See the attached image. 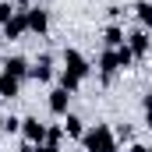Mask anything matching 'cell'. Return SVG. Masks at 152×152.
I'll use <instances>...</instances> for the list:
<instances>
[{
    "mask_svg": "<svg viewBox=\"0 0 152 152\" xmlns=\"http://www.w3.org/2000/svg\"><path fill=\"white\" fill-rule=\"evenodd\" d=\"M36 152H60V149H57V145H50V142H46V145H36Z\"/></svg>",
    "mask_w": 152,
    "mask_h": 152,
    "instance_id": "obj_17",
    "label": "cell"
},
{
    "mask_svg": "<svg viewBox=\"0 0 152 152\" xmlns=\"http://www.w3.org/2000/svg\"><path fill=\"white\" fill-rule=\"evenodd\" d=\"M11 18H14V7H11V4H0V21H4V25H7V21H11Z\"/></svg>",
    "mask_w": 152,
    "mask_h": 152,
    "instance_id": "obj_15",
    "label": "cell"
},
{
    "mask_svg": "<svg viewBox=\"0 0 152 152\" xmlns=\"http://www.w3.org/2000/svg\"><path fill=\"white\" fill-rule=\"evenodd\" d=\"M64 131H67V134H85V131H81V120H78V117H71V113H67V124H64Z\"/></svg>",
    "mask_w": 152,
    "mask_h": 152,
    "instance_id": "obj_14",
    "label": "cell"
},
{
    "mask_svg": "<svg viewBox=\"0 0 152 152\" xmlns=\"http://www.w3.org/2000/svg\"><path fill=\"white\" fill-rule=\"evenodd\" d=\"M4 131H21V120H14V117H4Z\"/></svg>",
    "mask_w": 152,
    "mask_h": 152,
    "instance_id": "obj_16",
    "label": "cell"
},
{
    "mask_svg": "<svg viewBox=\"0 0 152 152\" xmlns=\"http://www.w3.org/2000/svg\"><path fill=\"white\" fill-rule=\"evenodd\" d=\"M25 18H28V32H46V11H39V7H28L25 11Z\"/></svg>",
    "mask_w": 152,
    "mask_h": 152,
    "instance_id": "obj_7",
    "label": "cell"
},
{
    "mask_svg": "<svg viewBox=\"0 0 152 152\" xmlns=\"http://www.w3.org/2000/svg\"><path fill=\"white\" fill-rule=\"evenodd\" d=\"M88 75V60L78 53V50H64V75H60V88L75 92L78 81Z\"/></svg>",
    "mask_w": 152,
    "mask_h": 152,
    "instance_id": "obj_1",
    "label": "cell"
},
{
    "mask_svg": "<svg viewBox=\"0 0 152 152\" xmlns=\"http://www.w3.org/2000/svg\"><path fill=\"white\" fill-rule=\"evenodd\" d=\"M21 32H28V18H25V11H14V18L4 25V36L14 39V36H21Z\"/></svg>",
    "mask_w": 152,
    "mask_h": 152,
    "instance_id": "obj_4",
    "label": "cell"
},
{
    "mask_svg": "<svg viewBox=\"0 0 152 152\" xmlns=\"http://www.w3.org/2000/svg\"><path fill=\"white\" fill-rule=\"evenodd\" d=\"M0 127H4V117H0Z\"/></svg>",
    "mask_w": 152,
    "mask_h": 152,
    "instance_id": "obj_20",
    "label": "cell"
},
{
    "mask_svg": "<svg viewBox=\"0 0 152 152\" xmlns=\"http://www.w3.org/2000/svg\"><path fill=\"white\" fill-rule=\"evenodd\" d=\"M127 152H149V149H142V145H131V149H127Z\"/></svg>",
    "mask_w": 152,
    "mask_h": 152,
    "instance_id": "obj_18",
    "label": "cell"
},
{
    "mask_svg": "<svg viewBox=\"0 0 152 152\" xmlns=\"http://www.w3.org/2000/svg\"><path fill=\"white\" fill-rule=\"evenodd\" d=\"M4 75H14V78H25V75H28V64H25V57H11V60L4 64Z\"/></svg>",
    "mask_w": 152,
    "mask_h": 152,
    "instance_id": "obj_11",
    "label": "cell"
},
{
    "mask_svg": "<svg viewBox=\"0 0 152 152\" xmlns=\"http://www.w3.org/2000/svg\"><path fill=\"white\" fill-rule=\"evenodd\" d=\"M85 149L88 152H117V138L106 124H96L92 131H85Z\"/></svg>",
    "mask_w": 152,
    "mask_h": 152,
    "instance_id": "obj_2",
    "label": "cell"
},
{
    "mask_svg": "<svg viewBox=\"0 0 152 152\" xmlns=\"http://www.w3.org/2000/svg\"><path fill=\"white\" fill-rule=\"evenodd\" d=\"M149 42H152V39L145 36V32H134V36L127 39V46H131V53H134V57H145V53H149Z\"/></svg>",
    "mask_w": 152,
    "mask_h": 152,
    "instance_id": "obj_10",
    "label": "cell"
},
{
    "mask_svg": "<svg viewBox=\"0 0 152 152\" xmlns=\"http://www.w3.org/2000/svg\"><path fill=\"white\" fill-rule=\"evenodd\" d=\"M138 18H142V25H152V4H149V0L138 4Z\"/></svg>",
    "mask_w": 152,
    "mask_h": 152,
    "instance_id": "obj_13",
    "label": "cell"
},
{
    "mask_svg": "<svg viewBox=\"0 0 152 152\" xmlns=\"http://www.w3.org/2000/svg\"><path fill=\"white\" fill-rule=\"evenodd\" d=\"M149 127H152V113H149Z\"/></svg>",
    "mask_w": 152,
    "mask_h": 152,
    "instance_id": "obj_19",
    "label": "cell"
},
{
    "mask_svg": "<svg viewBox=\"0 0 152 152\" xmlns=\"http://www.w3.org/2000/svg\"><path fill=\"white\" fill-rule=\"evenodd\" d=\"M67 103H71V92H67V88H53V92H50V110L57 117L67 113Z\"/></svg>",
    "mask_w": 152,
    "mask_h": 152,
    "instance_id": "obj_5",
    "label": "cell"
},
{
    "mask_svg": "<svg viewBox=\"0 0 152 152\" xmlns=\"http://www.w3.org/2000/svg\"><path fill=\"white\" fill-rule=\"evenodd\" d=\"M18 88H21V78L0 75V96H4V99H14V96H18Z\"/></svg>",
    "mask_w": 152,
    "mask_h": 152,
    "instance_id": "obj_8",
    "label": "cell"
},
{
    "mask_svg": "<svg viewBox=\"0 0 152 152\" xmlns=\"http://www.w3.org/2000/svg\"><path fill=\"white\" fill-rule=\"evenodd\" d=\"M99 71H103V78H113L117 71H120V60H117V50H106V53L99 57Z\"/></svg>",
    "mask_w": 152,
    "mask_h": 152,
    "instance_id": "obj_6",
    "label": "cell"
},
{
    "mask_svg": "<svg viewBox=\"0 0 152 152\" xmlns=\"http://www.w3.org/2000/svg\"><path fill=\"white\" fill-rule=\"evenodd\" d=\"M0 42H4V39H0Z\"/></svg>",
    "mask_w": 152,
    "mask_h": 152,
    "instance_id": "obj_21",
    "label": "cell"
},
{
    "mask_svg": "<svg viewBox=\"0 0 152 152\" xmlns=\"http://www.w3.org/2000/svg\"><path fill=\"white\" fill-rule=\"evenodd\" d=\"M106 46H110V50L124 46V32H120V28H106Z\"/></svg>",
    "mask_w": 152,
    "mask_h": 152,
    "instance_id": "obj_12",
    "label": "cell"
},
{
    "mask_svg": "<svg viewBox=\"0 0 152 152\" xmlns=\"http://www.w3.org/2000/svg\"><path fill=\"white\" fill-rule=\"evenodd\" d=\"M28 75L39 78V81H50V78H53V60H50V57H39V60H36V67H32Z\"/></svg>",
    "mask_w": 152,
    "mask_h": 152,
    "instance_id": "obj_9",
    "label": "cell"
},
{
    "mask_svg": "<svg viewBox=\"0 0 152 152\" xmlns=\"http://www.w3.org/2000/svg\"><path fill=\"white\" fill-rule=\"evenodd\" d=\"M21 134H25L28 145H42V142H46V124H42L39 117H25V120H21Z\"/></svg>",
    "mask_w": 152,
    "mask_h": 152,
    "instance_id": "obj_3",
    "label": "cell"
}]
</instances>
